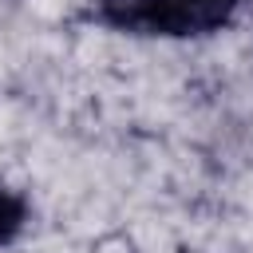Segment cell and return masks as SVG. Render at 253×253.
<instances>
[{
    "mask_svg": "<svg viewBox=\"0 0 253 253\" xmlns=\"http://www.w3.org/2000/svg\"><path fill=\"white\" fill-rule=\"evenodd\" d=\"M241 0H95L107 28L154 40H194L221 32Z\"/></svg>",
    "mask_w": 253,
    "mask_h": 253,
    "instance_id": "cell-1",
    "label": "cell"
},
{
    "mask_svg": "<svg viewBox=\"0 0 253 253\" xmlns=\"http://www.w3.org/2000/svg\"><path fill=\"white\" fill-rule=\"evenodd\" d=\"M24 221H28V202H24L16 190L0 186V249L24 229Z\"/></svg>",
    "mask_w": 253,
    "mask_h": 253,
    "instance_id": "cell-2",
    "label": "cell"
}]
</instances>
